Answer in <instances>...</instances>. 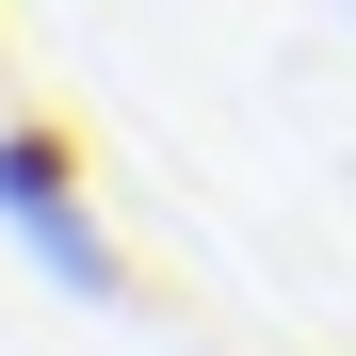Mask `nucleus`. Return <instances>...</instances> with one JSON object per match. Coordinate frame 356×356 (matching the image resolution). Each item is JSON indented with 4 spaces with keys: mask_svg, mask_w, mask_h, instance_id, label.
I'll return each mask as SVG.
<instances>
[{
    "mask_svg": "<svg viewBox=\"0 0 356 356\" xmlns=\"http://www.w3.org/2000/svg\"><path fill=\"white\" fill-rule=\"evenodd\" d=\"M0 227H17L81 308H130V243L81 211V130L65 113H0Z\"/></svg>",
    "mask_w": 356,
    "mask_h": 356,
    "instance_id": "1",
    "label": "nucleus"
}]
</instances>
